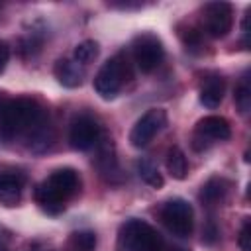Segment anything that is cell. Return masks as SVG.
Listing matches in <instances>:
<instances>
[{"label": "cell", "mask_w": 251, "mask_h": 251, "mask_svg": "<svg viewBox=\"0 0 251 251\" xmlns=\"http://www.w3.org/2000/svg\"><path fill=\"white\" fill-rule=\"evenodd\" d=\"M45 120V112L35 100H8L0 116V137L12 139L16 135H27L35 126Z\"/></svg>", "instance_id": "cell-1"}, {"label": "cell", "mask_w": 251, "mask_h": 251, "mask_svg": "<svg viewBox=\"0 0 251 251\" xmlns=\"http://www.w3.org/2000/svg\"><path fill=\"white\" fill-rule=\"evenodd\" d=\"M116 251H169L163 237L141 220H127L118 231Z\"/></svg>", "instance_id": "cell-2"}, {"label": "cell", "mask_w": 251, "mask_h": 251, "mask_svg": "<svg viewBox=\"0 0 251 251\" xmlns=\"http://www.w3.org/2000/svg\"><path fill=\"white\" fill-rule=\"evenodd\" d=\"M129 78H131V71H129L127 57L124 53H118L116 57L108 59L100 67L92 84H94L96 94H100V98L112 100V98H116V94L120 92L124 82L129 80Z\"/></svg>", "instance_id": "cell-3"}, {"label": "cell", "mask_w": 251, "mask_h": 251, "mask_svg": "<svg viewBox=\"0 0 251 251\" xmlns=\"http://www.w3.org/2000/svg\"><path fill=\"white\" fill-rule=\"evenodd\" d=\"M161 222L176 237H188L194 227L192 206L184 198H171L161 206Z\"/></svg>", "instance_id": "cell-4"}, {"label": "cell", "mask_w": 251, "mask_h": 251, "mask_svg": "<svg viewBox=\"0 0 251 251\" xmlns=\"http://www.w3.org/2000/svg\"><path fill=\"white\" fill-rule=\"evenodd\" d=\"M131 49H133V61L141 73L155 71L165 57V47L161 39L153 33H139L133 39Z\"/></svg>", "instance_id": "cell-5"}, {"label": "cell", "mask_w": 251, "mask_h": 251, "mask_svg": "<svg viewBox=\"0 0 251 251\" xmlns=\"http://www.w3.org/2000/svg\"><path fill=\"white\" fill-rule=\"evenodd\" d=\"M167 124V112L163 108H151L147 110L131 127L129 131V143L137 149L147 147L151 139L165 127Z\"/></svg>", "instance_id": "cell-6"}, {"label": "cell", "mask_w": 251, "mask_h": 251, "mask_svg": "<svg viewBox=\"0 0 251 251\" xmlns=\"http://www.w3.org/2000/svg\"><path fill=\"white\" fill-rule=\"evenodd\" d=\"M233 25V10L227 2H210L204 8V29L210 37H224Z\"/></svg>", "instance_id": "cell-7"}, {"label": "cell", "mask_w": 251, "mask_h": 251, "mask_svg": "<svg viewBox=\"0 0 251 251\" xmlns=\"http://www.w3.org/2000/svg\"><path fill=\"white\" fill-rule=\"evenodd\" d=\"M102 131L100 126L96 124V120H92L90 116H78L73 124H71V131H69V141L71 147L76 151H88L96 145V141L100 139Z\"/></svg>", "instance_id": "cell-8"}, {"label": "cell", "mask_w": 251, "mask_h": 251, "mask_svg": "<svg viewBox=\"0 0 251 251\" xmlns=\"http://www.w3.org/2000/svg\"><path fill=\"white\" fill-rule=\"evenodd\" d=\"M94 147H96V157H94L96 169L100 171L102 176H106L110 182H114V175H120V167H118L116 147H114L112 137L102 133Z\"/></svg>", "instance_id": "cell-9"}, {"label": "cell", "mask_w": 251, "mask_h": 251, "mask_svg": "<svg viewBox=\"0 0 251 251\" xmlns=\"http://www.w3.org/2000/svg\"><path fill=\"white\" fill-rule=\"evenodd\" d=\"M25 184V175L16 169H0V204L16 206L22 198V188Z\"/></svg>", "instance_id": "cell-10"}, {"label": "cell", "mask_w": 251, "mask_h": 251, "mask_svg": "<svg viewBox=\"0 0 251 251\" xmlns=\"http://www.w3.org/2000/svg\"><path fill=\"white\" fill-rule=\"evenodd\" d=\"M43 182H45L61 200H65V202H67V200L78 190V186H80V180H78L76 171H75V169H69V167L53 171Z\"/></svg>", "instance_id": "cell-11"}, {"label": "cell", "mask_w": 251, "mask_h": 251, "mask_svg": "<svg viewBox=\"0 0 251 251\" xmlns=\"http://www.w3.org/2000/svg\"><path fill=\"white\" fill-rule=\"evenodd\" d=\"M194 133H198L206 141H224V139H229L231 127H229V122L222 116H206L196 124Z\"/></svg>", "instance_id": "cell-12"}, {"label": "cell", "mask_w": 251, "mask_h": 251, "mask_svg": "<svg viewBox=\"0 0 251 251\" xmlns=\"http://www.w3.org/2000/svg\"><path fill=\"white\" fill-rule=\"evenodd\" d=\"M57 80L67 88H76L82 84L84 78V67L76 63L75 59H59L53 69Z\"/></svg>", "instance_id": "cell-13"}, {"label": "cell", "mask_w": 251, "mask_h": 251, "mask_svg": "<svg viewBox=\"0 0 251 251\" xmlns=\"http://www.w3.org/2000/svg\"><path fill=\"white\" fill-rule=\"evenodd\" d=\"M224 90H226V82L222 76H212L204 82V86L200 88V104L208 110H214L222 104L224 100Z\"/></svg>", "instance_id": "cell-14"}, {"label": "cell", "mask_w": 251, "mask_h": 251, "mask_svg": "<svg viewBox=\"0 0 251 251\" xmlns=\"http://www.w3.org/2000/svg\"><path fill=\"white\" fill-rule=\"evenodd\" d=\"M25 141H27V149L31 153H45L51 143H53V129L49 126V122H41L39 126H35L27 135H25Z\"/></svg>", "instance_id": "cell-15"}, {"label": "cell", "mask_w": 251, "mask_h": 251, "mask_svg": "<svg viewBox=\"0 0 251 251\" xmlns=\"http://www.w3.org/2000/svg\"><path fill=\"white\" fill-rule=\"evenodd\" d=\"M35 202L41 206L43 212L53 214V216L65 210V200H61L45 182L37 184V188H35Z\"/></svg>", "instance_id": "cell-16"}, {"label": "cell", "mask_w": 251, "mask_h": 251, "mask_svg": "<svg viewBox=\"0 0 251 251\" xmlns=\"http://www.w3.org/2000/svg\"><path fill=\"white\" fill-rule=\"evenodd\" d=\"M227 180L222 178V176H212L204 186H202V192H200V198L202 202H206L208 206L224 200V196L227 194Z\"/></svg>", "instance_id": "cell-17"}, {"label": "cell", "mask_w": 251, "mask_h": 251, "mask_svg": "<svg viewBox=\"0 0 251 251\" xmlns=\"http://www.w3.org/2000/svg\"><path fill=\"white\" fill-rule=\"evenodd\" d=\"M167 171L176 180H182L186 176L188 161H186V155L182 153V149H178V147H171L169 149V153H167Z\"/></svg>", "instance_id": "cell-18"}, {"label": "cell", "mask_w": 251, "mask_h": 251, "mask_svg": "<svg viewBox=\"0 0 251 251\" xmlns=\"http://www.w3.org/2000/svg\"><path fill=\"white\" fill-rule=\"evenodd\" d=\"M137 175L151 188H161L163 182H165L163 176H161V173H159V169H157V165L153 161H149V159H139L137 161Z\"/></svg>", "instance_id": "cell-19"}, {"label": "cell", "mask_w": 251, "mask_h": 251, "mask_svg": "<svg viewBox=\"0 0 251 251\" xmlns=\"http://www.w3.org/2000/svg\"><path fill=\"white\" fill-rule=\"evenodd\" d=\"M98 53H100L98 43H96L94 39H84V41H80V43L75 47L73 57H75L76 63H80V65H88V63H92V61L98 57Z\"/></svg>", "instance_id": "cell-20"}, {"label": "cell", "mask_w": 251, "mask_h": 251, "mask_svg": "<svg viewBox=\"0 0 251 251\" xmlns=\"http://www.w3.org/2000/svg\"><path fill=\"white\" fill-rule=\"evenodd\" d=\"M233 98H235V104H237L239 112H241V114H247L249 108H251V86H249V82H247V76L237 84Z\"/></svg>", "instance_id": "cell-21"}, {"label": "cell", "mask_w": 251, "mask_h": 251, "mask_svg": "<svg viewBox=\"0 0 251 251\" xmlns=\"http://www.w3.org/2000/svg\"><path fill=\"white\" fill-rule=\"evenodd\" d=\"M182 41H184L186 49H190V51H194L196 47H200V45H202L200 33H198L196 29H192V27H188V29L182 33Z\"/></svg>", "instance_id": "cell-22"}, {"label": "cell", "mask_w": 251, "mask_h": 251, "mask_svg": "<svg viewBox=\"0 0 251 251\" xmlns=\"http://www.w3.org/2000/svg\"><path fill=\"white\" fill-rule=\"evenodd\" d=\"M216 239H218V227L212 222H208L206 227L202 229V241L204 243H214Z\"/></svg>", "instance_id": "cell-23"}, {"label": "cell", "mask_w": 251, "mask_h": 251, "mask_svg": "<svg viewBox=\"0 0 251 251\" xmlns=\"http://www.w3.org/2000/svg\"><path fill=\"white\" fill-rule=\"evenodd\" d=\"M249 237H251L249 235V222H245L241 231H239V237H237V243H239L241 251H249Z\"/></svg>", "instance_id": "cell-24"}, {"label": "cell", "mask_w": 251, "mask_h": 251, "mask_svg": "<svg viewBox=\"0 0 251 251\" xmlns=\"http://www.w3.org/2000/svg\"><path fill=\"white\" fill-rule=\"evenodd\" d=\"M8 61H10V47H8V43H6V41H2V39H0V75L4 73V69H6Z\"/></svg>", "instance_id": "cell-25"}, {"label": "cell", "mask_w": 251, "mask_h": 251, "mask_svg": "<svg viewBox=\"0 0 251 251\" xmlns=\"http://www.w3.org/2000/svg\"><path fill=\"white\" fill-rule=\"evenodd\" d=\"M12 241V231L4 226H0V251H6V247Z\"/></svg>", "instance_id": "cell-26"}, {"label": "cell", "mask_w": 251, "mask_h": 251, "mask_svg": "<svg viewBox=\"0 0 251 251\" xmlns=\"http://www.w3.org/2000/svg\"><path fill=\"white\" fill-rule=\"evenodd\" d=\"M69 249H71V251H88V249H84V247H80V245H76V243H71V241H69Z\"/></svg>", "instance_id": "cell-27"}, {"label": "cell", "mask_w": 251, "mask_h": 251, "mask_svg": "<svg viewBox=\"0 0 251 251\" xmlns=\"http://www.w3.org/2000/svg\"><path fill=\"white\" fill-rule=\"evenodd\" d=\"M6 102H8V100H4V98L0 96V116H2V110H4V106H6Z\"/></svg>", "instance_id": "cell-28"}]
</instances>
